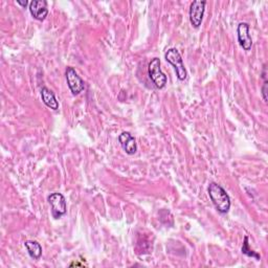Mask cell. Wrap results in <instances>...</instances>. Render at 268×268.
Returning <instances> with one entry per match:
<instances>
[{
    "instance_id": "cell-2",
    "label": "cell",
    "mask_w": 268,
    "mask_h": 268,
    "mask_svg": "<svg viewBox=\"0 0 268 268\" xmlns=\"http://www.w3.org/2000/svg\"><path fill=\"white\" fill-rule=\"evenodd\" d=\"M165 59L167 60V62H169L174 67L177 79L180 81H185L188 77V73L185 67L184 60L180 51H178L176 48H170L165 53Z\"/></svg>"
},
{
    "instance_id": "cell-6",
    "label": "cell",
    "mask_w": 268,
    "mask_h": 268,
    "mask_svg": "<svg viewBox=\"0 0 268 268\" xmlns=\"http://www.w3.org/2000/svg\"><path fill=\"white\" fill-rule=\"evenodd\" d=\"M205 6H206V2H201V0H195V2L192 3L190 7L189 16H190V22L193 27L198 28L201 25L204 12H205Z\"/></svg>"
},
{
    "instance_id": "cell-3",
    "label": "cell",
    "mask_w": 268,
    "mask_h": 268,
    "mask_svg": "<svg viewBox=\"0 0 268 268\" xmlns=\"http://www.w3.org/2000/svg\"><path fill=\"white\" fill-rule=\"evenodd\" d=\"M51 206V216L55 219H60L67 213L66 199L61 193H52L47 198Z\"/></svg>"
},
{
    "instance_id": "cell-7",
    "label": "cell",
    "mask_w": 268,
    "mask_h": 268,
    "mask_svg": "<svg viewBox=\"0 0 268 268\" xmlns=\"http://www.w3.org/2000/svg\"><path fill=\"white\" fill-rule=\"evenodd\" d=\"M237 36H238V42H239L240 46L248 51L252 49L253 46V39L249 34V24L246 22L239 23L237 27Z\"/></svg>"
},
{
    "instance_id": "cell-8",
    "label": "cell",
    "mask_w": 268,
    "mask_h": 268,
    "mask_svg": "<svg viewBox=\"0 0 268 268\" xmlns=\"http://www.w3.org/2000/svg\"><path fill=\"white\" fill-rule=\"evenodd\" d=\"M28 10L31 15L39 21H43L48 15L47 3L45 0H33V2L29 4Z\"/></svg>"
},
{
    "instance_id": "cell-1",
    "label": "cell",
    "mask_w": 268,
    "mask_h": 268,
    "mask_svg": "<svg viewBox=\"0 0 268 268\" xmlns=\"http://www.w3.org/2000/svg\"><path fill=\"white\" fill-rule=\"evenodd\" d=\"M207 193L213 204L215 205L216 210L220 214L228 213L230 208V198L226 193V191L220 185L216 183H211L208 185Z\"/></svg>"
},
{
    "instance_id": "cell-9",
    "label": "cell",
    "mask_w": 268,
    "mask_h": 268,
    "mask_svg": "<svg viewBox=\"0 0 268 268\" xmlns=\"http://www.w3.org/2000/svg\"><path fill=\"white\" fill-rule=\"evenodd\" d=\"M118 141H120L122 148L124 149V151L127 154L133 155L136 153V151H137L136 140L131 135L130 132H126V131L122 132L120 135H118Z\"/></svg>"
},
{
    "instance_id": "cell-5",
    "label": "cell",
    "mask_w": 268,
    "mask_h": 268,
    "mask_svg": "<svg viewBox=\"0 0 268 268\" xmlns=\"http://www.w3.org/2000/svg\"><path fill=\"white\" fill-rule=\"evenodd\" d=\"M65 77H66L67 85H68L70 92H72V94L74 96H78V95H80L84 91V89H85V82L78 75V73L76 72V69L74 67H67L66 68Z\"/></svg>"
},
{
    "instance_id": "cell-4",
    "label": "cell",
    "mask_w": 268,
    "mask_h": 268,
    "mask_svg": "<svg viewBox=\"0 0 268 268\" xmlns=\"http://www.w3.org/2000/svg\"><path fill=\"white\" fill-rule=\"evenodd\" d=\"M148 74L149 77H150L151 81L153 82V84L158 88V89H163L166 84H167V76L163 73L162 68H160V60L158 58H154L149 63L148 66Z\"/></svg>"
},
{
    "instance_id": "cell-12",
    "label": "cell",
    "mask_w": 268,
    "mask_h": 268,
    "mask_svg": "<svg viewBox=\"0 0 268 268\" xmlns=\"http://www.w3.org/2000/svg\"><path fill=\"white\" fill-rule=\"evenodd\" d=\"M241 252H242V254H244V255H246V256H248V257L255 258V259H257L258 261L261 259V257H260V255H259L258 253H256V252H254L253 249L249 248V245H248V237H247V236L244 237V242H243V246H242Z\"/></svg>"
},
{
    "instance_id": "cell-14",
    "label": "cell",
    "mask_w": 268,
    "mask_h": 268,
    "mask_svg": "<svg viewBox=\"0 0 268 268\" xmlns=\"http://www.w3.org/2000/svg\"><path fill=\"white\" fill-rule=\"evenodd\" d=\"M17 5L21 6L22 8H25L28 5V2L27 0H23V2H21V0H17Z\"/></svg>"
},
{
    "instance_id": "cell-11",
    "label": "cell",
    "mask_w": 268,
    "mask_h": 268,
    "mask_svg": "<svg viewBox=\"0 0 268 268\" xmlns=\"http://www.w3.org/2000/svg\"><path fill=\"white\" fill-rule=\"evenodd\" d=\"M24 246L32 259L39 260L42 256V246L37 241L33 240H27L24 242Z\"/></svg>"
},
{
    "instance_id": "cell-13",
    "label": "cell",
    "mask_w": 268,
    "mask_h": 268,
    "mask_svg": "<svg viewBox=\"0 0 268 268\" xmlns=\"http://www.w3.org/2000/svg\"><path fill=\"white\" fill-rule=\"evenodd\" d=\"M263 79H264V84L262 86V97H263V100L265 102H267V80H266V66H264V69H263Z\"/></svg>"
},
{
    "instance_id": "cell-10",
    "label": "cell",
    "mask_w": 268,
    "mask_h": 268,
    "mask_svg": "<svg viewBox=\"0 0 268 268\" xmlns=\"http://www.w3.org/2000/svg\"><path fill=\"white\" fill-rule=\"evenodd\" d=\"M41 98L43 103L52 110L59 109V102L56 99L55 94L47 87H42L41 89Z\"/></svg>"
}]
</instances>
